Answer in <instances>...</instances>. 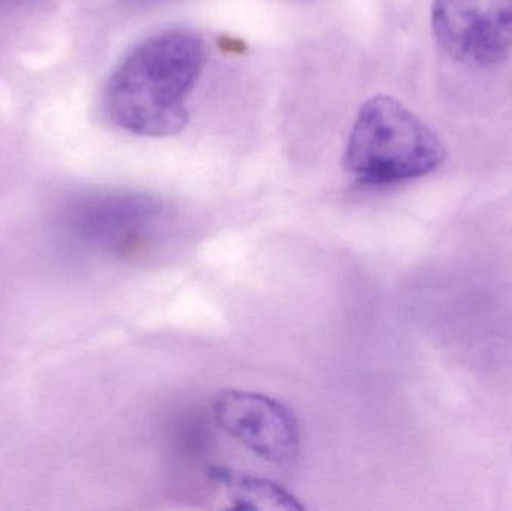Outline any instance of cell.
<instances>
[{"label":"cell","instance_id":"5","mask_svg":"<svg viewBox=\"0 0 512 511\" xmlns=\"http://www.w3.org/2000/svg\"><path fill=\"white\" fill-rule=\"evenodd\" d=\"M216 425L240 446L274 467H291L301 452L297 417L264 393L224 390L213 402Z\"/></svg>","mask_w":512,"mask_h":511},{"label":"cell","instance_id":"3","mask_svg":"<svg viewBox=\"0 0 512 511\" xmlns=\"http://www.w3.org/2000/svg\"><path fill=\"white\" fill-rule=\"evenodd\" d=\"M159 203L135 192H92L63 206L59 224L68 236L92 248L129 255L155 237Z\"/></svg>","mask_w":512,"mask_h":511},{"label":"cell","instance_id":"4","mask_svg":"<svg viewBox=\"0 0 512 511\" xmlns=\"http://www.w3.org/2000/svg\"><path fill=\"white\" fill-rule=\"evenodd\" d=\"M432 27L439 47L456 62L499 65L512 50V0H435Z\"/></svg>","mask_w":512,"mask_h":511},{"label":"cell","instance_id":"6","mask_svg":"<svg viewBox=\"0 0 512 511\" xmlns=\"http://www.w3.org/2000/svg\"><path fill=\"white\" fill-rule=\"evenodd\" d=\"M213 485L221 491L228 509L267 511L304 510L306 506L283 486L271 480L242 473L227 467H213L209 471Z\"/></svg>","mask_w":512,"mask_h":511},{"label":"cell","instance_id":"1","mask_svg":"<svg viewBox=\"0 0 512 511\" xmlns=\"http://www.w3.org/2000/svg\"><path fill=\"white\" fill-rule=\"evenodd\" d=\"M207 60L206 42L189 30H167L129 51L108 78L104 110L117 128L168 137L189 122V95Z\"/></svg>","mask_w":512,"mask_h":511},{"label":"cell","instance_id":"2","mask_svg":"<svg viewBox=\"0 0 512 511\" xmlns=\"http://www.w3.org/2000/svg\"><path fill=\"white\" fill-rule=\"evenodd\" d=\"M447 158L444 143L423 120L391 96H375L352 126L343 167L355 182L385 188L423 179Z\"/></svg>","mask_w":512,"mask_h":511},{"label":"cell","instance_id":"7","mask_svg":"<svg viewBox=\"0 0 512 511\" xmlns=\"http://www.w3.org/2000/svg\"><path fill=\"white\" fill-rule=\"evenodd\" d=\"M131 2H146V0H131Z\"/></svg>","mask_w":512,"mask_h":511}]
</instances>
